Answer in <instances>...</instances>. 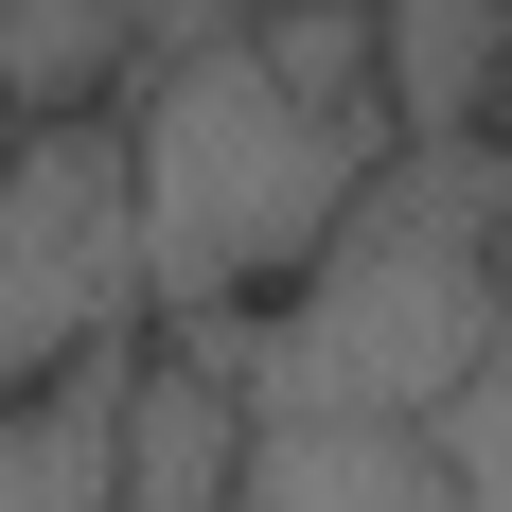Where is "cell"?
I'll use <instances>...</instances> for the list:
<instances>
[{"label": "cell", "instance_id": "cell-1", "mask_svg": "<svg viewBox=\"0 0 512 512\" xmlns=\"http://www.w3.org/2000/svg\"><path fill=\"white\" fill-rule=\"evenodd\" d=\"M512 336V142H389L283 301H248V407L424 424Z\"/></svg>", "mask_w": 512, "mask_h": 512}, {"label": "cell", "instance_id": "cell-2", "mask_svg": "<svg viewBox=\"0 0 512 512\" xmlns=\"http://www.w3.org/2000/svg\"><path fill=\"white\" fill-rule=\"evenodd\" d=\"M124 230H142V318H248L318 265V230L354 212V177L389 159V124H336L265 71L230 18L159 36L124 71Z\"/></svg>", "mask_w": 512, "mask_h": 512}, {"label": "cell", "instance_id": "cell-3", "mask_svg": "<svg viewBox=\"0 0 512 512\" xmlns=\"http://www.w3.org/2000/svg\"><path fill=\"white\" fill-rule=\"evenodd\" d=\"M159 336L142 318V230H124V124L106 106H53V124H0V407L36 371H89Z\"/></svg>", "mask_w": 512, "mask_h": 512}, {"label": "cell", "instance_id": "cell-4", "mask_svg": "<svg viewBox=\"0 0 512 512\" xmlns=\"http://www.w3.org/2000/svg\"><path fill=\"white\" fill-rule=\"evenodd\" d=\"M230 512H460V477H442V424H389V407H248Z\"/></svg>", "mask_w": 512, "mask_h": 512}, {"label": "cell", "instance_id": "cell-5", "mask_svg": "<svg viewBox=\"0 0 512 512\" xmlns=\"http://www.w3.org/2000/svg\"><path fill=\"white\" fill-rule=\"evenodd\" d=\"M389 142H512V0H371Z\"/></svg>", "mask_w": 512, "mask_h": 512}, {"label": "cell", "instance_id": "cell-6", "mask_svg": "<svg viewBox=\"0 0 512 512\" xmlns=\"http://www.w3.org/2000/svg\"><path fill=\"white\" fill-rule=\"evenodd\" d=\"M124 354H142V336H124ZM124 354L36 371V389L0 407V512H106L124 495Z\"/></svg>", "mask_w": 512, "mask_h": 512}, {"label": "cell", "instance_id": "cell-7", "mask_svg": "<svg viewBox=\"0 0 512 512\" xmlns=\"http://www.w3.org/2000/svg\"><path fill=\"white\" fill-rule=\"evenodd\" d=\"M124 71H142V0H0V124L124 106Z\"/></svg>", "mask_w": 512, "mask_h": 512}, {"label": "cell", "instance_id": "cell-8", "mask_svg": "<svg viewBox=\"0 0 512 512\" xmlns=\"http://www.w3.org/2000/svg\"><path fill=\"white\" fill-rule=\"evenodd\" d=\"M424 424H442V477H460V512H512V336H495V354H477Z\"/></svg>", "mask_w": 512, "mask_h": 512}]
</instances>
